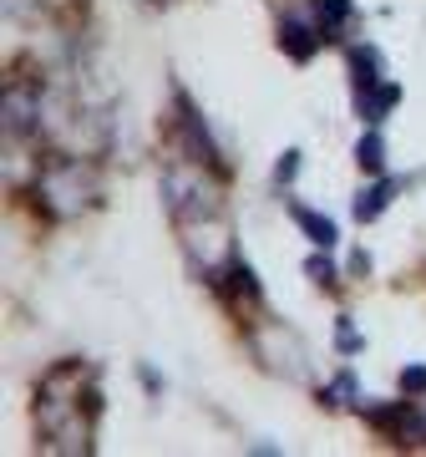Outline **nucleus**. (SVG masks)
<instances>
[{"mask_svg": "<svg viewBox=\"0 0 426 457\" xmlns=\"http://www.w3.org/2000/svg\"><path fill=\"white\" fill-rule=\"evenodd\" d=\"M396 97H401V87L396 82H386V87H376V92H361V117H371V122H381V117L396 107Z\"/></svg>", "mask_w": 426, "mask_h": 457, "instance_id": "nucleus-7", "label": "nucleus"}, {"mask_svg": "<svg viewBox=\"0 0 426 457\" xmlns=\"http://www.w3.org/2000/svg\"><path fill=\"white\" fill-rule=\"evenodd\" d=\"M36 194L46 198L51 213H77V209L92 204L97 183H92V173H86L77 158H51V163L41 168V179H36Z\"/></svg>", "mask_w": 426, "mask_h": 457, "instance_id": "nucleus-2", "label": "nucleus"}, {"mask_svg": "<svg viewBox=\"0 0 426 457\" xmlns=\"http://www.w3.org/2000/svg\"><path fill=\"white\" fill-rule=\"evenodd\" d=\"M310 275L320 279V285H335V270H330V264H320V260H310Z\"/></svg>", "mask_w": 426, "mask_h": 457, "instance_id": "nucleus-11", "label": "nucleus"}, {"mask_svg": "<svg viewBox=\"0 0 426 457\" xmlns=\"http://www.w3.org/2000/svg\"><path fill=\"white\" fill-rule=\"evenodd\" d=\"M325 41H330V36L320 31V26H305V21H279V46L290 51L295 62H310Z\"/></svg>", "mask_w": 426, "mask_h": 457, "instance_id": "nucleus-3", "label": "nucleus"}, {"mask_svg": "<svg viewBox=\"0 0 426 457\" xmlns=\"http://www.w3.org/2000/svg\"><path fill=\"white\" fill-rule=\"evenodd\" d=\"M401 386H406V392H426V371H422V366L401 371Z\"/></svg>", "mask_w": 426, "mask_h": 457, "instance_id": "nucleus-9", "label": "nucleus"}, {"mask_svg": "<svg viewBox=\"0 0 426 457\" xmlns=\"http://www.w3.org/2000/svg\"><path fill=\"white\" fill-rule=\"evenodd\" d=\"M356 163H361L365 173H381V168H386V143H381L376 132H371V137H361V143H356Z\"/></svg>", "mask_w": 426, "mask_h": 457, "instance_id": "nucleus-8", "label": "nucleus"}, {"mask_svg": "<svg viewBox=\"0 0 426 457\" xmlns=\"http://www.w3.org/2000/svg\"><path fill=\"white\" fill-rule=\"evenodd\" d=\"M350 16H356V11H350V0H315V26H320L325 36H335Z\"/></svg>", "mask_w": 426, "mask_h": 457, "instance_id": "nucleus-6", "label": "nucleus"}, {"mask_svg": "<svg viewBox=\"0 0 426 457\" xmlns=\"http://www.w3.org/2000/svg\"><path fill=\"white\" fill-rule=\"evenodd\" d=\"M295 168H299V153H284V163H279L274 179H279V183H284V179H295Z\"/></svg>", "mask_w": 426, "mask_h": 457, "instance_id": "nucleus-10", "label": "nucleus"}, {"mask_svg": "<svg viewBox=\"0 0 426 457\" xmlns=\"http://www.w3.org/2000/svg\"><path fill=\"white\" fill-rule=\"evenodd\" d=\"M295 219H299V228L310 234V245H320V249L335 245V224H330L325 213H315V209H305V204H295Z\"/></svg>", "mask_w": 426, "mask_h": 457, "instance_id": "nucleus-4", "label": "nucleus"}, {"mask_svg": "<svg viewBox=\"0 0 426 457\" xmlns=\"http://www.w3.org/2000/svg\"><path fill=\"white\" fill-rule=\"evenodd\" d=\"M82 366L77 361H61L41 376L36 386V417H41V432H46L51 453H86L92 447V417H82V402H97V392H82Z\"/></svg>", "mask_w": 426, "mask_h": 457, "instance_id": "nucleus-1", "label": "nucleus"}, {"mask_svg": "<svg viewBox=\"0 0 426 457\" xmlns=\"http://www.w3.org/2000/svg\"><path fill=\"white\" fill-rule=\"evenodd\" d=\"M396 188H401L396 179H381L376 188H371V194H361V204H356V219H361V224H365V219H381V213H386V204H391Z\"/></svg>", "mask_w": 426, "mask_h": 457, "instance_id": "nucleus-5", "label": "nucleus"}]
</instances>
